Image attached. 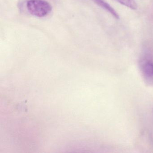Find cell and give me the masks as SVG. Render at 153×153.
Here are the masks:
<instances>
[{"label":"cell","instance_id":"cell-1","mask_svg":"<svg viewBox=\"0 0 153 153\" xmlns=\"http://www.w3.org/2000/svg\"><path fill=\"white\" fill-rule=\"evenodd\" d=\"M26 7L28 13L34 16H47L52 10V7L46 0H27Z\"/></svg>","mask_w":153,"mask_h":153},{"label":"cell","instance_id":"cell-2","mask_svg":"<svg viewBox=\"0 0 153 153\" xmlns=\"http://www.w3.org/2000/svg\"><path fill=\"white\" fill-rule=\"evenodd\" d=\"M143 77L149 85L153 84V63L147 62L143 64L141 69Z\"/></svg>","mask_w":153,"mask_h":153},{"label":"cell","instance_id":"cell-3","mask_svg":"<svg viewBox=\"0 0 153 153\" xmlns=\"http://www.w3.org/2000/svg\"><path fill=\"white\" fill-rule=\"evenodd\" d=\"M93 1L99 7L106 10L116 19H119L120 17L117 12L107 2L104 0H93Z\"/></svg>","mask_w":153,"mask_h":153},{"label":"cell","instance_id":"cell-4","mask_svg":"<svg viewBox=\"0 0 153 153\" xmlns=\"http://www.w3.org/2000/svg\"><path fill=\"white\" fill-rule=\"evenodd\" d=\"M114 1L133 10H135L137 8V4L134 0H114Z\"/></svg>","mask_w":153,"mask_h":153}]
</instances>
